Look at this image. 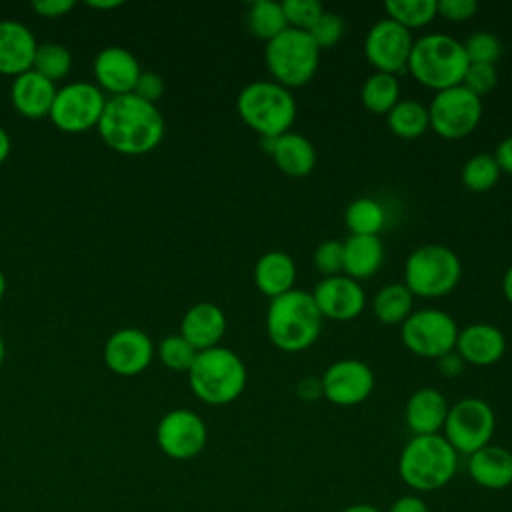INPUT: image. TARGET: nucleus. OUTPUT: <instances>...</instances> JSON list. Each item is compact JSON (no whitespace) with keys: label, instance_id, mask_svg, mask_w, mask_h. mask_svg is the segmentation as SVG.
<instances>
[{"label":"nucleus","instance_id":"f257e3e1","mask_svg":"<svg viewBox=\"0 0 512 512\" xmlns=\"http://www.w3.org/2000/svg\"><path fill=\"white\" fill-rule=\"evenodd\" d=\"M96 128L108 148L120 154L138 156L154 150L162 142L166 124L156 104L130 92L106 100Z\"/></svg>","mask_w":512,"mask_h":512},{"label":"nucleus","instance_id":"f03ea898","mask_svg":"<svg viewBox=\"0 0 512 512\" xmlns=\"http://www.w3.org/2000/svg\"><path fill=\"white\" fill-rule=\"evenodd\" d=\"M322 314L306 290H290L272 298L266 308V334L282 352H302L310 348L322 332Z\"/></svg>","mask_w":512,"mask_h":512},{"label":"nucleus","instance_id":"7ed1b4c3","mask_svg":"<svg viewBox=\"0 0 512 512\" xmlns=\"http://www.w3.org/2000/svg\"><path fill=\"white\" fill-rule=\"evenodd\" d=\"M186 374L194 396L210 406H226L234 402L248 384V368L244 360L226 346L198 352Z\"/></svg>","mask_w":512,"mask_h":512},{"label":"nucleus","instance_id":"20e7f679","mask_svg":"<svg viewBox=\"0 0 512 512\" xmlns=\"http://www.w3.org/2000/svg\"><path fill=\"white\" fill-rule=\"evenodd\" d=\"M466 68L468 58L462 42L440 32L416 38L406 66L418 84L434 92L462 84Z\"/></svg>","mask_w":512,"mask_h":512},{"label":"nucleus","instance_id":"39448f33","mask_svg":"<svg viewBox=\"0 0 512 512\" xmlns=\"http://www.w3.org/2000/svg\"><path fill=\"white\" fill-rule=\"evenodd\" d=\"M458 454L442 434L412 436L398 458L402 482L416 492L444 488L456 474Z\"/></svg>","mask_w":512,"mask_h":512},{"label":"nucleus","instance_id":"423d86ee","mask_svg":"<svg viewBox=\"0 0 512 512\" xmlns=\"http://www.w3.org/2000/svg\"><path fill=\"white\" fill-rule=\"evenodd\" d=\"M236 110L242 122L260 138H274L290 132L298 106L292 90L274 80H254L240 90Z\"/></svg>","mask_w":512,"mask_h":512},{"label":"nucleus","instance_id":"0eeeda50","mask_svg":"<svg viewBox=\"0 0 512 512\" xmlns=\"http://www.w3.org/2000/svg\"><path fill=\"white\" fill-rule=\"evenodd\" d=\"M462 278L458 254L444 244H422L404 262V286L420 298H442L454 292Z\"/></svg>","mask_w":512,"mask_h":512},{"label":"nucleus","instance_id":"6e6552de","mask_svg":"<svg viewBox=\"0 0 512 512\" xmlns=\"http://www.w3.org/2000/svg\"><path fill=\"white\" fill-rule=\"evenodd\" d=\"M264 62L270 78L292 90L306 86L316 76L320 48L308 32L286 28L282 34L266 42Z\"/></svg>","mask_w":512,"mask_h":512},{"label":"nucleus","instance_id":"1a4fd4ad","mask_svg":"<svg viewBox=\"0 0 512 512\" xmlns=\"http://www.w3.org/2000/svg\"><path fill=\"white\" fill-rule=\"evenodd\" d=\"M496 430V414L492 406L476 396L460 398L448 408L442 436L456 454H474L490 444Z\"/></svg>","mask_w":512,"mask_h":512},{"label":"nucleus","instance_id":"9d476101","mask_svg":"<svg viewBox=\"0 0 512 512\" xmlns=\"http://www.w3.org/2000/svg\"><path fill=\"white\" fill-rule=\"evenodd\" d=\"M458 332L460 328L456 320L440 308L414 310L400 324V340L408 352L430 360H438L452 352L456 348Z\"/></svg>","mask_w":512,"mask_h":512},{"label":"nucleus","instance_id":"9b49d317","mask_svg":"<svg viewBox=\"0 0 512 512\" xmlns=\"http://www.w3.org/2000/svg\"><path fill=\"white\" fill-rule=\"evenodd\" d=\"M426 108L430 130L446 140H458L472 134L482 120V98L462 84L434 92Z\"/></svg>","mask_w":512,"mask_h":512},{"label":"nucleus","instance_id":"f8f14e48","mask_svg":"<svg viewBox=\"0 0 512 512\" xmlns=\"http://www.w3.org/2000/svg\"><path fill=\"white\" fill-rule=\"evenodd\" d=\"M104 106L106 98L96 84L70 82L56 90L48 116L62 132L78 134L98 126Z\"/></svg>","mask_w":512,"mask_h":512},{"label":"nucleus","instance_id":"ddd939ff","mask_svg":"<svg viewBox=\"0 0 512 512\" xmlns=\"http://www.w3.org/2000/svg\"><path fill=\"white\" fill-rule=\"evenodd\" d=\"M412 32L390 18H382L370 26L364 38V56L374 72L400 74L408 66L412 52Z\"/></svg>","mask_w":512,"mask_h":512},{"label":"nucleus","instance_id":"4468645a","mask_svg":"<svg viewBox=\"0 0 512 512\" xmlns=\"http://www.w3.org/2000/svg\"><path fill=\"white\" fill-rule=\"evenodd\" d=\"M156 442L168 458L190 460L204 450L208 442V428L196 412L188 408H176L160 418L156 428Z\"/></svg>","mask_w":512,"mask_h":512},{"label":"nucleus","instance_id":"2eb2a0df","mask_svg":"<svg viewBox=\"0 0 512 512\" xmlns=\"http://www.w3.org/2000/svg\"><path fill=\"white\" fill-rule=\"evenodd\" d=\"M322 398L334 406H356L362 404L376 386L372 368L356 358H344L332 362L320 376Z\"/></svg>","mask_w":512,"mask_h":512},{"label":"nucleus","instance_id":"dca6fc26","mask_svg":"<svg viewBox=\"0 0 512 512\" xmlns=\"http://www.w3.org/2000/svg\"><path fill=\"white\" fill-rule=\"evenodd\" d=\"M312 298L322 314V318L334 320V322H350L358 318L366 308V294L358 280L336 274L322 278L312 288Z\"/></svg>","mask_w":512,"mask_h":512},{"label":"nucleus","instance_id":"f3484780","mask_svg":"<svg viewBox=\"0 0 512 512\" xmlns=\"http://www.w3.org/2000/svg\"><path fill=\"white\" fill-rule=\"evenodd\" d=\"M154 356L150 336L140 328H120L104 344V364L118 376L144 372Z\"/></svg>","mask_w":512,"mask_h":512},{"label":"nucleus","instance_id":"a211bd4d","mask_svg":"<svg viewBox=\"0 0 512 512\" xmlns=\"http://www.w3.org/2000/svg\"><path fill=\"white\" fill-rule=\"evenodd\" d=\"M94 76L98 88L108 90L112 96L130 94L136 86L142 68L132 52L122 46H106L94 58Z\"/></svg>","mask_w":512,"mask_h":512},{"label":"nucleus","instance_id":"6ab92c4d","mask_svg":"<svg viewBox=\"0 0 512 512\" xmlns=\"http://www.w3.org/2000/svg\"><path fill=\"white\" fill-rule=\"evenodd\" d=\"M260 148L274 160L276 168L290 178H304L316 166L312 140L292 130L274 138H260Z\"/></svg>","mask_w":512,"mask_h":512},{"label":"nucleus","instance_id":"aec40b11","mask_svg":"<svg viewBox=\"0 0 512 512\" xmlns=\"http://www.w3.org/2000/svg\"><path fill=\"white\" fill-rule=\"evenodd\" d=\"M454 350L466 364L492 366L506 352V336L494 324L474 322L458 332Z\"/></svg>","mask_w":512,"mask_h":512},{"label":"nucleus","instance_id":"412c9836","mask_svg":"<svg viewBox=\"0 0 512 512\" xmlns=\"http://www.w3.org/2000/svg\"><path fill=\"white\" fill-rule=\"evenodd\" d=\"M226 332V314L214 302L192 304L180 320V336L186 338L198 352L220 346Z\"/></svg>","mask_w":512,"mask_h":512},{"label":"nucleus","instance_id":"4be33fe9","mask_svg":"<svg viewBox=\"0 0 512 512\" xmlns=\"http://www.w3.org/2000/svg\"><path fill=\"white\" fill-rule=\"evenodd\" d=\"M36 38L28 26L16 20H0V74L20 76L32 70Z\"/></svg>","mask_w":512,"mask_h":512},{"label":"nucleus","instance_id":"5701e85b","mask_svg":"<svg viewBox=\"0 0 512 512\" xmlns=\"http://www.w3.org/2000/svg\"><path fill=\"white\" fill-rule=\"evenodd\" d=\"M446 396L430 386L418 388L406 402L404 420L410 428L412 436H428L440 434L444 428V420L448 414Z\"/></svg>","mask_w":512,"mask_h":512},{"label":"nucleus","instance_id":"b1692460","mask_svg":"<svg viewBox=\"0 0 512 512\" xmlns=\"http://www.w3.org/2000/svg\"><path fill=\"white\" fill-rule=\"evenodd\" d=\"M56 96V86L48 78L40 76L34 70H28L14 78L10 86V100L18 114L24 118H44L50 114L52 102Z\"/></svg>","mask_w":512,"mask_h":512},{"label":"nucleus","instance_id":"393cba45","mask_svg":"<svg viewBox=\"0 0 512 512\" xmlns=\"http://www.w3.org/2000/svg\"><path fill=\"white\" fill-rule=\"evenodd\" d=\"M470 478L486 490H504L512 484V452L498 444H488L468 456Z\"/></svg>","mask_w":512,"mask_h":512},{"label":"nucleus","instance_id":"a878e982","mask_svg":"<svg viewBox=\"0 0 512 512\" xmlns=\"http://www.w3.org/2000/svg\"><path fill=\"white\" fill-rule=\"evenodd\" d=\"M254 284L260 294L278 298L296 284V262L288 252L268 250L254 264Z\"/></svg>","mask_w":512,"mask_h":512},{"label":"nucleus","instance_id":"bb28decb","mask_svg":"<svg viewBox=\"0 0 512 512\" xmlns=\"http://www.w3.org/2000/svg\"><path fill=\"white\" fill-rule=\"evenodd\" d=\"M384 262V244L378 236L348 234L342 240V274L354 280L372 278Z\"/></svg>","mask_w":512,"mask_h":512},{"label":"nucleus","instance_id":"cd10ccee","mask_svg":"<svg viewBox=\"0 0 512 512\" xmlns=\"http://www.w3.org/2000/svg\"><path fill=\"white\" fill-rule=\"evenodd\" d=\"M372 312L386 326H400L414 312V294L404 282L384 284L372 298Z\"/></svg>","mask_w":512,"mask_h":512},{"label":"nucleus","instance_id":"c85d7f7f","mask_svg":"<svg viewBox=\"0 0 512 512\" xmlns=\"http://www.w3.org/2000/svg\"><path fill=\"white\" fill-rule=\"evenodd\" d=\"M386 124L390 132L402 140L420 138L430 130L428 108L414 98H400L386 114Z\"/></svg>","mask_w":512,"mask_h":512},{"label":"nucleus","instance_id":"c756f323","mask_svg":"<svg viewBox=\"0 0 512 512\" xmlns=\"http://www.w3.org/2000/svg\"><path fill=\"white\" fill-rule=\"evenodd\" d=\"M344 224L354 236H378L386 224V210L376 198L360 196L346 206Z\"/></svg>","mask_w":512,"mask_h":512},{"label":"nucleus","instance_id":"7c9ffc66","mask_svg":"<svg viewBox=\"0 0 512 512\" xmlns=\"http://www.w3.org/2000/svg\"><path fill=\"white\" fill-rule=\"evenodd\" d=\"M362 106L372 114H388L400 100V82L394 74L372 72L360 88Z\"/></svg>","mask_w":512,"mask_h":512},{"label":"nucleus","instance_id":"2f4dec72","mask_svg":"<svg viewBox=\"0 0 512 512\" xmlns=\"http://www.w3.org/2000/svg\"><path fill=\"white\" fill-rule=\"evenodd\" d=\"M246 22H248L250 34L264 42H270L272 38H276L288 28L282 2H274V0L252 2L246 14Z\"/></svg>","mask_w":512,"mask_h":512},{"label":"nucleus","instance_id":"473e14b6","mask_svg":"<svg viewBox=\"0 0 512 512\" xmlns=\"http://www.w3.org/2000/svg\"><path fill=\"white\" fill-rule=\"evenodd\" d=\"M386 18L398 22L406 30L428 26L438 16L436 0H386Z\"/></svg>","mask_w":512,"mask_h":512},{"label":"nucleus","instance_id":"72a5a7b5","mask_svg":"<svg viewBox=\"0 0 512 512\" xmlns=\"http://www.w3.org/2000/svg\"><path fill=\"white\" fill-rule=\"evenodd\" d=\"M70 68H72V54L64 44H58V42L38 44L34 62H32L34 72L48 78L50 82H56L68 76Z\"/></svg>","mask_w":512,"mask_h":512},{"label":"nucleus","instance_id":"f704fd0d","mask_svg":"<svg viewBox=\"0 0 512 512\" xmlns=\"http://www.w3.org/2000/svg\"><path fill=\"white\" fill-rule=\"evenodd\" d=\"M500 168L492 154L470 156L462 166V184L472 192H488L500 178Z\"/></svg>","mask_w":512,"mask_h":512},{"label":"nucleus","instance_id":"c9c22d12","mask_svg":"<svg viewBox=\"0 0 512 512\" xmlns=\"http://www.w3.org/2000/svg\"><path fill=\"white\" fill-rule=\"evenodd\" d=\"M196 354L198 350L180 334H168L158 346V356L162 364L174 372H188L192 362L196 360Z\"/></svg>","mask_w":512,"mask_h":512},{"label":"nucleus","instance_id":"e433bc0d","mask_svg":"<svg viewBox=\"0 0 512 512\" xmlns=\"http://www.w3.org/2000/svg\"><path fill=\"white\" fill-rule=\"evenodd\" d=\"M464 52L468 58V64H494L502 56V42L494 32L488 30H476L472 32L464 42Z\"/></svg>","mask_w":512,"mask_h":512},{"label":"nucleus","instance_id":"4c0bfd02","mask_svg":"<svg viewBox=\"0 0 512 512\" xmlns=\"http://www.w3.org/2000/svg\"><path fill=\"white\" fill-rule=\"evenodd\" d=\"M282 10L288 28L308 32L326 10L318 0H284Z\"/></svg>","mask_w":512,"mask_h":512},{"label":"nucleus","instance_id":"58836bf2","mask_svg":"<svg viewBox=\"0 0 512 512\" xmlns=\"http://www.w3.org/2000/svg\"><path fill=\"white\" fill-rule=\"evenodd\" d=\"M308 34L322 52L340 42V38L344 34V20L340 14H336L332 10H324L322 16L316 20V24L308 30Z\"/></svg>","mask_w":512,"mask_h":512},{"label":"nucleus","instance_id":"ea45409f","mask_svg":"<svg viewBox=\"0 0 512 512\" xmlns=\"http://www.w3.org/2000/svg\"><path fill=\"white\" fill-rule=\"evenodd\" d=\"M312 262L322 278L342 274V240L330 238L320 242L312 254Z\"/></svg>","mask_w":512,"mask_h":512},{"label":"nucleus","instance_id":"a19ab883","mask_svg":"<svg viewBox=\"0 0 512 512\" xmlns=\"http://www.w3.org/2000/svg\"><path fill=\"white\" fill-rule=\"evenodd\" d=\"M498 84V70L494 64H468L462 86L468 88L478 98L490 94Z\"/></svg>","mask_w":512,"mask_h":512},{"label":"nucleus","instance_id":"79ce46f5","mask_svg":"<svg viewBox=\"0 0 512 512\" xmlns=\"http://www.w3.org/2000/svg\"><path fill=\"white\" fill-rule=\"evenodd\" d=\"M438 16L448 22H466L478 12L476 0H436Z\"/></svg>","mask_w":512,"mask_h":512},{"label":"nucleus","instance_id":"37998d69","mask_svg":"<svg viewBox=\"0 0 512 512\" xmlns=\"http://www.w3.org/2000/svg\"><path fill=\"white\" fill-rule=\"evenodd\" d=\"M132 94H136L138 98H142L150 104H156L164 94L162 76L158 72H152V70H142V74L136 80V86H134Z\"/></svg>","mask_w":512,"mask_h":512},{"label":"nucleus","instance_id":"c03bdc74","mask_svg":"<svg viewBox=\"0 0 512 512\" xmlns=\"http://www.w3.org/2000/svg\"><path fill=\"white\" fill-rule=\"evenodd\" d=\"M74 6H76L74 0H36V2H32V10L44 18L66 16Z\"/></svg>","mask_w":512,"mask_h":512},{"label":"nucleus","instance_id":"a18cd8bd","mask_svg":"<svg viewBox=\"0 0 512 512\" xmlns=\"http://www.w3.org/2000/svg\"><path fill=\"white\" fill-rule=\"evenodd\" d=\"M436 362H438V372H440L442 376H446V378H456V376H460V374L464 372V368H466V362L460 358V354H458L456 350H452V352L440 356Z\"/></svg>","mask_w":512,"mask_h":512},{"label":"nucleus","instance_id":"49530a36","mask_svg":"<svg viewBox=\"0 0 512 512\" xmlns=\"http://www.w3.org/2000/svg\"><path fill=\"white\" fill-rule=\"evenodd\" d=\"M296 396L304 402H314L318 398H322V384H320V378H314V376H304L298 380L296 388H294Z\"/></svg>","mask_w":512,"mask_h":512},{"label":"nucleus","instance_id":"de8ad7c7","mask_svg":"<svg viewBox=\"0 0 512 512\" xmlns=\"http://www.w3.org/2000/svg\"><path fill=\"white\" fill-rule=\"evenodd\" d=\"M492 156H494V160H496L500 172L512 176V134L506 136V138L496 146V150H494Z\"/></svg>","mask_w":512,"mask_h":512},{"label":"nucleus","instance_id":"09e8293b","mask_svg":"<svg viewBox=\"0 0 512 512\" xmlns=\"http://www.w3.org/2000/svg\"><path fill=\"white\" fill-rule=\"evenodd\" d=\"M388 512H430V510L422 498L406 494V496H400L398 500H394V504L390 506Z\"/></svg>","mask_w":512,"mask_h":512},{"label":"nucleus","instance_id":"8fccbe9b","mask_svg":"<svg viewBox=\"0 0 512 512\" xmlns=\"http://www.w3.org/2000/svg\"><path fill=\"white\" fill-rule=\"evenodd\" d=\"M10 148H12V144H10V136H8V132L0 126V164L8 158Z\"/></svg>","mask_w":512,"mask_h":512},{"label":"nucleus","instance_id":"3c124183","mask_svg":"<svg viewBox=\"0 0 512 512\" xmlns=\"http://www.w3.org/2000/svg\"><path fill=\"white\" fill-rule=\"evenodd\" d=\"M502 294L512 304V264L508 266V270L502 276Z\"/></svg>","mask_w":512,"mask_h":512},{"label":"nucleus","instance_id":"603ef678","mask_svg":"<svg viewBox=\"0 0 512 512\" xmlns=\"http://www.w3.org/2000/svg\"><path fill=\"white\" fill-rule=\"evenodd\" d=\"M88 6L96 8V10H114V8L122 6V0H90Z\"/></svg>","mask_w":512,"mask_h":512},{"label":"nucleus","instance_id":"864d4df0","mask_svg":"<svg viewBox=\"0 0 512 512\" xmlns=\"http://www.w3.org/2000/svg\"><path fill=\"white\" fill-rule=\"evenodd\" d=\"M342 512H382V510H378V508L372 506V504H352V506L344 508Z\"/></svg>","mask_w":512,"mask_h":512},{"label":"nucleus","instance_id":"5fc2aeb1","mask_svg":"<svg viewBox=\"0 0 512 512\" xmlns=\"http://www.w3.org/2000/svg\"><path fill=\"white\" fill-rule=\"evenodd\" d=\"M4 292H6V278H4V274H2V270H0V302H2V298H4Z\"/></svg>","mask_w":512,"mask_h":512},{"label":"nucleus","instance_id":"6e6d98bb","mask_svg":"<svg viewBox=\"0 0 512 512\" xmlns=\"http://www.w3.org/2000/svg\"><path fill=\"white\" fill-rule=\"evenodd\" d=\"M4 356H6V348H4V340H2V336H0V366H2V362H4Z\"/></svg>","mask_w":512,"mask_h":512}]
</instances>
